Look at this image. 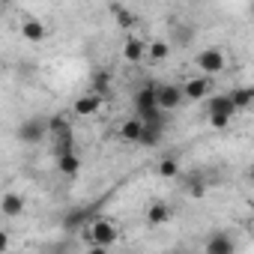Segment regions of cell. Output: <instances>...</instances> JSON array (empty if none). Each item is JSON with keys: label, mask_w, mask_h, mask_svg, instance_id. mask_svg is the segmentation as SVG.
Instances as JSON below:
<instances>
[{"label": "cell", "mask_w": 254, "mask_h": 254, "mask_svg": "<svg viewBox=\"0 0 254 254\" xmlns=\"http://www.w3.org/2000/svg\"><path fill=\"white\" fill-rule=\"evenodd\" d=\"M87 236H90V245H96V248H111V245L120 239V230H117L114 221H108V218H96V221L90 224Z\"/></svg>", "instance_id": "cell-2"}, {"label": "cell", "mask_w": 254, "mask_h": 254, "mask_svg": "<svg viewBox=\"0 0 254 254\" xmlns=\"http://www.w3.org/2000/svg\"><path fill=\"white\" fill-rule=\"evenodd\" d=\"M248 180H251V183H254V165H251V168H248Z\"/></svg>", "instance_id": "cell-25"}, {"label": "cell", "mask_w": 254, "mask_h": 254, "mask_svg": "<svg viewBox=\"0 0 254 254\" xmlns=\"http://www.w3.org/2000/svg\"><path fill=\"white\" fill-rule=\"evenodd\" d=\"M21 36H24L27 42H42V39L48 36V27H45L39 18H24V21H21Z\"/></svg>", "instance_id": "cell-13"}, {"label": "cell", "mask_w": 254, "mask_h": 254, "mask_svg": "<svg viewBox=\"0 0 254 254\" xmlns=\"http://www.w3.org/2000/svg\"><path fill=\"white\" fill-rule=\"evenodd\" d=\"M230 102H233V108L236 111H242V108H248V105H254V87L251 84H242V87H233L230 93Z\"/></svg>", "instance_id": "cell-15"}, {"label": "cell", "mask_w": 254, "mask_h": 254, "mask_svg": "<svg viewBox=\"0 0 254 254\" xmlns=\"http://www.w3.org/2000/svg\"><path fill=\"white\" fill-rule=\"evenodd\" d=\"M48 135H51V141H60V138L75 135V132H72V120H69L66 114H54V117H48Z\"/></svg>", "instance_id": "cell-9"}, {"label": "cell", "mask_w": 254, "mask_h": 254, "mask_svg": "<svg viewBox=\"0 0 254 254\" xmlns=\"http://www.w3.org/2000/svg\"><path fill=\"white\" fill-rule=\"evenodd\" d=\"M99 108H102V96H96V93H84V96L75 99L72 114H75V117H96Z\"/></svg>", "instance_id": "cell-7"}, {"label": "cell", "mask_w": 254, "mask_h": 254, "mask_svg": "<svg viewBox=\"0 0 254 254\" xmlns=\"http://www.w3.org/2000/svg\"><path fill=\"white\" fill-rule=\"evenodd\" d=\"M90 254H108V248H96V245H93V248H90Z\"/></svg>", "instance_id": "cell-24"}, {"label": "cell", "mask_w": 254, "mask_h": 254, "mask_svg": "<svg viewBox=\"0 0 254 254\" xmlns=\"http://www.w3.org/2000/svg\"><path fill=\"white\" fill-rule=\"evenodd\" d=\"M183 99H186L183 87H177V84H162V87H159V108H162L165 114L174 111V108H180Z\"/></svg>", "instance_id": "cell-6"}, {"label": "cell", "mask_w": 254, "mask_h": 254, "mask_svg": "<svg viewBox=\"0 0 254 254\" xmlns=\"http://www.w3.org/2000/svg\"><path fill=\"white\" fill-rule=\"evenodd\" d=\"M111 12H114V18L120 21V27H126V30L135 27V15H132L129 9H126V6H111Z\"/></svg>", "instance_id": "cell-20"}, {"label": "cell", "mask_w": 254, "mask_h": 254, "mask_svg": "<svg viewBox=\"0 0 254 254\" xmlns=\"http://www.w3.org/2000/svg\"><path fill=\"white\" fill-rule=\"evenodd\" d=\"M57 171L63 174V177H75L78 171H81V159L72 153V156H63V159H57Z\"/></svg>", "instance_id": "cell-18"}, {"label": "cell", "mask_w": 254, "mask_h": 254, "mask_svg": "<svg viewBox=\"0 0 254 254\" xmlns=\"http://www.w3.org/2000/svg\"><path fill=\"white\" fill-rule=\"evenodd\" d=\"M183 93H186V99H191V102H200V99H206L209 96V78H189L186 84H183Z\"/></svg>", "instance_id": "cell-11"}, {"label": "cell", "mask_w": 254, "mask_h": 254, "mask_svg": "<svg viewBox=\"0 0 254 254\" xmlns=\"http://www.w3.org/2000/svg\"><path fill=\"white\" fill-rule=\"evenodd\" d=\"M141 135H144V120L141 117H129L120 126V138L129 141V144H141Z\"/></svg>", "instance_id": "cell-12"}, {"label": "cell", "mask_w": 254, "mask_h": 254, "mask_svg": "<svg viewBox=\"0 0 254 254\" xmlns=\"http://www.w3.org/2000/svg\"><path fill=\"white\" fill-rule=\"evenodd\" d=\"M156 111H162L159 108V87H153V84H147V87H141L138 93H135V117H150V114H156Z\"/></svg>", "instance_id": "cell-4"}, {"label": "cell", "mask_w": 254, "mask_h": 254, "mask_svg": "<svg viewBox=\"0 0 254 254\" xmlns=\"http://www.w3.org/2000/svg\"><path fill=\"white\" fill-rule=\"evenodd\" d=\"M0 209H3L6 218H15V215L24 212V197L15 194V191H6V194H3V203H0Z\"/></svg>", "instance_id": "cell-16"}, {"label": "cell", "mask_w": 254, "mask_h": 254, "mask_svg": "<svg viewBox=\"0 0 254 254\" xmlns=\"http://www.w3.org/2000/svg\"><path fill=\"white\" fill-rule=\"evenodd\" d=\"M233 251H236V245L227 233H212L203 245V254H233Z\"/></svg>", "instance_id": "cell-10"}, {"label": "cell", "mask_w": 254, "mask_h": 254, "mask_svg": "<svg viewBox=\"0 0 254 254\" xmlns=\"http://www.w3.org/2000/svg\"><path fill=\"white\" fill-rule=\"evenodd\" d=\"M227 117H209V126H212V129H227Z\"/></svg>", "instance_id": "cell-23"}, {"label": "cell", "mask_w": 254, "mask_h": 254, "mask_svg": "<svg viewBox=\"0 0 254 254\" xmlns=\"http://www.w3.org/2000/svg\"><path fill=\"white\" fill-rule=\"evenodd\" d=\"M18 138H21L24 144H30V147L42 144L45 138H51V135H48V120H42V117H30V120H24V123L18 126Z\"/></svg>", "instance_id": "cell-3"}, {"label": "cell", "mask_w": 254, "mask_h": 254, "mask_svg": "<svg viewBox=\"0 0 254 254\" xmlns=\"http://www.w3.org/2000/svg\"><path fill=\"white\" fill-rule=\"evenodd\" d=\"M171 218H174V209H171L165 200L150 203V209H147V221H150V224H156V227H159V224H168Z\"/></svg>", "instance_id": "cell-14"}, {"label": "cell", "mask_w": 254, "mask_h": 254, "mask_svg": "<svg viewBox=\"0 0 254 254\" xmlns=\"http://www.w3.org/2000/svg\"><path fill=\"white\" fill-rule=\"evenodd\" d=\"M206 111H209V117H227V120H233V114H236V108H233V102H230V96H227V93L209 96Z\"/></svg>", "instance_id": "cell-8"}, {"label": "cell", "mask_w": 254, "mask_h": 254, "mask_svg": "<svg viewBox=\"0 0 254 254\" xmlns=\"http://www.w3.org/2000/svg\"><path fill=\"white\" fill-rule=\"evenodd\" d=\"M189 194H191V197H203V194H206L203 180H189Z\"/></svg>", "instance_id": "cell-22"}, {"label": "cell", "mask_w": 254, "mask_h": 254, "mask_svg": "<svg viewBox=\"0 0 254 254\" xmlns=\"http://www.w3.org/2000/svg\"><path fill=\"white\" fill-rule=\"evenodd\" d=\"M168 57H171V45H168L165 39H153V42H150V60L165 63Z\"/></svg>", "instance_id": "cell-19"}, {"label": "cell", "mask_w": 254, "mask_h": 254, "mask_svg": "<svg viewBox=\"0 0 254 254\" xmlns=\"http://www.w3.org/2000/svg\"><path fill=\"white\" fill-rule=\"evenodd\" d=\"M123 57H126V63H144L150 57V42H144L138 36H129L123 45Z\"/></svg>", "instance_id": "cell-5"}, {"label": "cell", "mask_w": 254, "mask_h": 254, "mask_svg": "<svg viewBox=\"0 0 254 254\" xmlns=\"http://www.w3.org/2000/svg\"><path fill=\"white\" fill-rule=\"evenodd\" d=\"M162 135H165V129L162 126H144V135H141V147H159L162 144Z\"/></svg>", "instance_id": "cell-17"}, {"label": "cell", "mask_w": 254, "mask_h": 254, "mask_svg": "<svg viewBox=\"0 0 254 254\" xmlns=\"http://www.w3.org/2000/svg\"><path fill=\"white\" fill-rule=\"evenodd\" d=\"M177 174H180V162H177V159H171V156H168V159H162V162H159V177L171 180V177H177Z\"/></svg>", "instance_id": "cell-21"}, {"label": "cell", "mask_w": 254, "mask_h": 254, "mask_svg": "<svg viewBox=\"0 0 254 254\" xmlns=\"http://www.w3.org/2000/svg\"><path fill=\"white\" fill-rule=\"evenodd\" d=\"M194 66L203 72V78H209V75H218V72H224V66H227V57H224V51H221L218 45H209V48L197 51V57H194Z\"/></svg>", "instance_id": "cell-1"}]
</instances>
